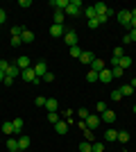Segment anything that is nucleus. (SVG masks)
Segmentation results:
<instances>
[{
    "instance_id": "nucleus-1",
    "label": "nucleus",
    "mask_w": 136,
    "mask_h": 152,
    "mask_svg": "<svg viewBox=\"0 0 136 152\" xmlns=\"http://www.w3.org/2000/svg\"><path fill=\"white\" fill-rule=\"evenodd\" d=\"M116 18H118V23L125 27V30L129 32V23H132V14H129V9H123V12H116Z\"/></svg>"
},
{
    "instance_id": "nucleus-2",
    "label": "nucleus",
    "mask_w": 136,
    "mask_h": 152,
    "mask_svg": "<svg viewBox=\"0 0 136 152\" xmlns=\"http://www.w3.org/2000/svg\"><path fill=\"white\" fill-rule=\"evenodd\" d=\"M66 14H68V16H79V14H82V2H79V0H68Z\"/></svg>"
},
{
    "instance_id": "nucleus-3",
    "label": "nucleus",
    "mask_w": 136,
    "mask_h": 152,
    "mask_svg": "<svg viewBox=\"0 0 136 152\" xmlns=\"http://www.w3.org/2000/svg\"><path fill=\"white\" fill-rule=\"evenodd\" d=\"M20 77L25 80V82H32V84H39L41 80L36 77V73H34V68H25V70H20Z\"/></svg>"
},
{
    "instance_id": "nucleus-4",
    "label": "nucleus",
    "mask_w": 136,
    "mask_h": 152,
    "mask_svg": "<svg viewBox=\"0 0 136 152\" xmlns=\"http://www.w3.org/2000/svg\"><path fill=\"white\" fill-rule=\"evenodd\" d=\"M97 82H104V84H111L113 82V75H111V68H104L97 73Z\"/></svg>"
},
{
    "instance_id": "nucleus-5",
    "label": "nucleus",
    "mask_w": 136,
    "mask_h": 152,
    "mask_svg": "<svg viewBox=\"0 0 136 152\" xmlns=\"http://www.w3.org/2000/svg\"><path fill=\"white\" fill-rule=\"evenodd\" d=\"M100 123H102V121H100V116H93V114H91L89 118H86V129H91V132H95L97 127H100Z\"/></svg>"
},
{
    "instance_id": "nucleus-6",
    "label": "nucleus",
    "mask_w": 136,
    "mask_h": 152,
    "mask_svg": "<svg viewBox=\"0 0 136 152\" xmlns=\"http://www.w3.org/2000/svg\"><path fill=\"white\" fill-rule=\"evenodd\" d=\"M32 68H34V73H36V77H39V80H43V75L48 73V64H45V61H36Z\"/></svg>"
},
{
    "instance_id": "nucleus-7",
    "label": "nucleus",
    "mask_w": 136,
    "mask_h": 152,
    "mask_svg": "<svg viewBox=\"0 0 136 152\" xmlns=\"http://www.w3.org/2000/svg\"><path fill=\"white\" fill-rule=\"evenodd\" d=\"M64 41L68 43V48H73V45H77V32L75 30H68L64 34Z\"/></svg>"
},
{
    "instance_id": "nucleus-8",
    "label": "nucleus",
    "mask_w": 136,
    "mask_h": 152,
    "mask_svg": "<svg viewBox=\"0 0 136 152\" xmlns=\"http://www.w3.org/2000/svg\"><path fill=\"white\" fill-rule=\"evenodd\" d=\"M14 64H16V66H18L20 70H25V68H32V59H30V57H25V55H20V57L16 59Z\"/></svg>"
},
{
    "instance_id": "nucleus-9",
    "label": "nucleus",
    "mask_w": 136,
    "mask_h": 152,
    "mask_svg": "<svg viewBox=\"0 0 136 152\" xmlns=\"http://www.w3.org/2000/svg\"><path fill=\"white\" fill-rule=\"evenodd\" d=\"M66 34V27L64 25H50V37L59 39V37H64Z\"/></svg>"
},
{
    "instance_id": "nucleus-10",
    "label": "nucleus",
    "mask_w": 136,
    "mask_h": 152,
    "mask_svg": "<svg viewBox=\"0 0 136 152\" xmlns=\"http://www.w3.org/2000/svg\"><path fill=\"white\" fill-rule=\"evenodd\" d=\"M50 7H55V12H66L68 0H50Z\"/></svg>"
},
{
    "instance_id": "nucleus-11",
    "label": "nucleus",
    "mask_w": 136,
    "mask_h": 152,
    "mask_svg": "<svg viewBox=\"0 0 136 152\" xmlns=\"http://www.w3.org/2000/svg\"><path fill=\"white\" fill-rule=\"evenodd\" d=\"M100 121H104V123H113L116 121V111H113V109H107V111H104V114H100Z\"/></svg>"
},
{
    "instance_id": "nucleus-12",
    "label": "nucleus",
    "mask_w": 136,
    "mask_h": 152,
    "mask_svg": "<svg viewBox=\"0 0 136 152\" xmlns=\"http://www.w3.org/2000/svg\"><path fill=\"white\" fill-rule=\"evenodd\" d=\"M93 59H95V55H93V52H89V50H84V52H82V57H79V61L84 64V66H91V64H93Z\"/></svg>"
},
{
    "instance_id": "nucleus-13",
    "label": "nucleus",
    "mask_w": 136,
    "mask_h": 152,
    "mask_svg": "<svg viewBox=\"0 0 136 152\" xmlns=\"http://www.w3.org/2000/svg\"><path fill=\"white\" fill-rule=\"evenodd\" d=\"M45 109H48V111H59L57 98H45Z\"/></svg>"
},
{
    "instance_id": "nucleus-14",
    "label": "nucleus",
    "mask_w": 136,
    "mask_h": 152,
    "mask_svg": "<svg viewBox=\"0 0 136 152\" xmlns=\"http://www.w3.org/2000/svg\"><path fill=\"white\" fill-rule=\"evenodd\" d=\"M107 68V61H102V59H93V64H91V70H95V73H100V70Z\"/></svg>"
},
{
    "instance_id": "nucleus-15",
    "label": "nucleus",
    "mask_w": 136,
    "mask_h": 152,
    "mask_svg": "<svg viewBox=\"0 0 136 152\" xmlns=\"http://www.w3.org/2000/svg\"><path fill=\"white\" fill-rule=\"evenodd\" d=\"M18 75H20V68L16 64H9V68L5 70V77H18Z\"/></svg>"
},
{
    "instance_id": "nucleus-16",
    "label": "nucleus",
    "mask_w": 136,
    "mask_h": 152,
    "mask_svg": "<svg viewBox=\"0 0 136 152\" xmlns=\"http://www.w3.org/2000/svg\"><path fill=\"white\" fill-rule=\"evenodd\" d=\"M93 9H95V16H107V9H109V7L104 5V2H95Z\"/></svg>"
},
{
    "instance_id": "nucleus-17",
    "label": "nucleus",
    "mask_w": 136,
    "mask_h": 152,
    "mask_svg": "<svg viewBox=\"0 0 136 152\" xmlns=\"http://www.w3.org/2000/svg\"><path fill=\"white\" fill-rule=\"evenodd\" d=\"M104 141H107V143L118 141V129H107V132H104Z\"/></svg>"
},
{
    "instance_id": "nucleus-18",
    "label": "nucleus",
    "mask_w": 136,
    "mask_h": 152,
    "mask_svg": "<svg viewBox=\"0 0 136 152\" xmlns=\"http://www.w3.org/2000/svg\"><path fill=\"white\" fill-rule=\"evenodd\" d=\"M18 148H20V152H25L27 148H30V136H27V134H20V139H18Z\"/></svg>"
},
{
    "instance_id": "nucleus-19",
    "label": "nucleus",
    "mask_w": 136,
    "mask_h": 152,
    "mask_svg": "<svg viewBox=\"0 0 136 152\" xmlns=\"http://www.w3.org/2000/svg\"><path fill=\"white\" fill-rule=\"evenodd\" d=\"M68 125H71V123H66V121H59L57 125H55V132H57V134H66V132H68Z\"/></svg>"
},
{
    "instance_id": "nucleus-20",
    "label": "nucleus",
    "mask_w": 136,
    "mask_h": 152,
    "mask_svg": "<svg viewBox=\"0 0 136 152\" xmlns=\"http://www.w3.org/2000/svg\"><path fill=\"white\" fill-rule=\"evenodd\" d=\"M7 150H9V152H20L18 139H9V141H7Z\"/></svg>"
},
{
    "instance_id": "nucleus-21",
    "label": "nucleus",
    "mask_w": 136,
    "mask_h": 152,
    "mask_svg": "<svg viewBox=\"0 0 136 152\" xmlns=\"http://www.w3.org/2000/svg\"><path fill=\"white\" fill-rule=\"evenodd\" d=\"M14 134H20L23 132V125H25V123H23V118H14Z\"/></svg>"
},
{
    "instance_id": "nucleus-22",
    "label": "nucleus",
    "mask_w": 136,
    "mask_h": 152,
    "mask_svg": "<svg viewBox=\"0 0 136 152\" xmlns=\"http://www.w3.org/2000/svg\"><path fill=\"white\" fill-rule=\"evenodd\" d=\"M118 66H120V68H129L132 66V57H127V55H123V57H120V61H118Z\"/></svg>"
},
{
    "instance_id": "nucleus-23",
    "label": "nucleus",
    "mask_w": 136,
    "mask_h": 152,
    "mask_svg": "<svg viewBox=\"0 0 136 152\" xmlns=\"http://www.w3.org/2000/svg\"><path fill=\"white\" fill-rule=\"evenodd\" d=\"M20 39H23V43H32L34 41V34L30 30H23V34H20Z\"/></svg>"
},
{
    "instance_id": "nucleus-24",
    "label": "nucleus",
    "mask_w": 136,
    "mask_h": 152,
    "mask_svg": "<svg viewBox=\"0 0 136 152\" xmlns=\"http://www.w3.org/2000/svg\"><path fill=\"white\" fill-rule=\"evenodd\" d=\"M48 121H50L52 125H57V123L61 121V116H59V111H48Z\"/></svg>"
},
{
    "instance_id": "nucleus-25",
    "label": "nucleus",
    "mask_w": 136,
    "mask_h": 152,
    "mask_svg": "<svg viewBox=\"0 0 136 152\" xmlns=\"http://www.w3.org/2000/svg\"><path fill=\"white\" fill-rule=\"evenodd\" d=\"M66 20V12H55V25H64Z\"/></svg>"
},
{
    "instance_id": "nucleus-26",
    "label": "nucleus",
    "mask_w": 136,
    "mask_h": 152,
    "mask_svg": "<svg viewBox=\"0 0 136 152\" xmlns=\"http://www.w3.org/2000/svg\"><path fill=\"white\" fill-rule=\"evenodd\" d=\"M82 52H84V50H82L79 43H77V45H73V48H71V57L73 59H79V57H82Z\"/></svg>"
},
{
    "instance_id": "nucleus-27",
    "label": "nucleus",
    "mask_w": 136,
    "mask_h": 152,
    "mask_svg": "<svg viewBox=\"0 0 136 152\" xmlns=\"http://www.w3.org/2000/svg\"><path fill=\"white\" fill-rule=\"evenodd\" d=\"M79 152H93V143H89V141H82V143H79Z\"/></svg>"
},
{
    "instance_id": "nucleus-28",
    "label": "nucleus",
    "mask_w": 136,
    "mask_h": 152,
    "mask_svg": "<svg viewBox=\"0 0 136 152\" xmlns=\"http://www.w3.org/2000/svg\"><path fill=\"white\" fill-rule=\"evenodd\" d=\"M109 98H111L113 102H120V100H123V93H120V89H113V91H111V95H109Z\"/></svg>"
},
{
    "instance_id": "nucleus-29",
    "label": "nucleus",
    "mask_w": 136,
    "mask_h": 152,
    "mask_svg": "<svg viewBox=\"0 0 136 152\" xmlns=\"http://www.w3.org/2000/svg\"><path fill=\"white\" fill-rule=\"evenodd\" d=\"M120 93H123V95H125V98H129V95H132V93H134V89H132L129 84H123V86H120Z\"/></svg>"
},
{
    "instance_id": "nucleus-30",
    "label": "nucleus",
    "mask_w": 136,
    "mask_h": 152,
    "mask_svg": "<svg viewBox=\"0 0 136 152\" xmlns=\"http://www.w3.org/2000/svg\"><path fill=\"white\" fill-rule=\"evenodd\" d=\"M127 141H129V134L125 132V129H120L118 132V143H127Z\"/></svg>"
},
{
    "instance_id": "nucleus-31",
    "label": "nucleus",
    "mask_w": 136,
    "mask_h": 152,
    "mask_svg": "<svg viewBox=\"0 0 136 152\" xmlns=\"http://www.w3.org/2000/svg\"><path fill=\"white\" fill-rule=\"evenodd\" d=\"M23 30H25L23 25H12V37H20V34H23Z\"/></svg>"
},
{
    "instance_id": "nucleus-32",
    "label": "nucleus",
    "mask_w": 136,
    "mask_h": 152,
    "mask_svg": "<svg viewBox=\"0 0 136 152\" xmlns=\"http://www.w3.org/2000/svg\"><path fill=\"white\" fill-rule=\"evenodd\" d=\"M2 132L5 134H14V123H9V121L2 123Z\"/></svg>"
},
{
    "instance_id": "nucleus-33",
    "label": "nucleus",
    "mask_w": 136,
    "mask_h": 152,
    "mask_svg": "<svg viewBox=\"0 0 136 152\" xmlns=\"http://www.w3.org/2000/svg\"><path fill=\"white\" fill-rule=\"evenodd\" d=\"M86 82H97V73H95V70L89 68V73H86Z\"/></svg>"
},
{
    "instance_id": "nucleus-34",
    "label": "nucleus",
    "mask_w": 136,
    "mask_h": 152,
    "mask_svg": "<svg viewBox=\"0 0 136 152\" xmlns=\"http://www.w3.org/2000/svg\"><path fill=\"white\" fill-rule=\"evenodd\" d=\"M111 75H113V80H118V77H123V68H120V66H116V68H111Z\"/></svg>"
},
{
    "instance_id": "nucleus-35",
    "label": "nucleus",
    "mask_w": 136,
    "mask_h": 152,
    "mask_svg": "<svg viewBox=\"0 0 136 152\" xmlns=\"http://www.w3.org/2000/svg\"><path fill=\"white\" fill-rule=\"evenodd\" d=\"M86 27H91V30L100 27V23H97V16H95V18H91V20H86Z\"/></svg>"
},
{
    "instance_id": "nucleus-36",
    "label": "nucleus",
    "mask_w": 136,
    "mask_h": 152,
    "mask_svg": "<svg viewBox=\"0 0 136 152\" xmlns=\"http://www.w3.org/2000/svg\"><path fill=\"white\" fill-rule=\"evenodd\" d=\"M34 102H36V107H45V95H36Z\"/></svg>"
},
{
    "instance_id": "nucleus-37",
    "label": "nucleus",
    "mask_w": 136,
    "mask_h": 152,
    "mask_svg": "<svg viewBox=\"0 0 136 152\" xmlns=\"http://www.w3.org/2000/svg\"><path fill=\"white\" fill-rule=\"evenodd\" d=\"M91 18H95V9H93V7H86V20H91Z\"/></svg>"
},
{
    "instance_id": "nucleus-38",
    "label": "nucleus",
    "mask_w": 136,
    "mask_h": 152,
    "mask_svg": "<svg viewBox=\"0 0 136 152\" xmlns=\"http://www.w3.org/2000/svg\"><path fill=\"white\" fill-rule=\"evenodd\" d=\"M95 109H97V114H104V111H107V104H104V102L100 100V102L95 104Z\"/></svg>"
},
{
    "instance_id": "nucleus-39",
    "label": "nucleus",
    "mask_w": 136,
    "mask_h": 152,
    "mask_svg": "<svg viewBox=\"0 0 136 152\" xmlns=\"http://www.w3.org/2000/svg\"><path fill=\"white\" fill-rule=\"evenodd\" d=\"M77 116H79V118H82V121H86V118H89V109H79V111H77Z\"/></svg>"
},
{
    "instance_id": "nucleus-40",
    "label": "nucleus",
    "mask_w": 136,
    "mask_h": 152,
    "mask_svg": "<svg viewBox=\"0 0 136 152\" xmlns=\"http://www.w3.org/2000/svg\"><path fill=\"white\" fill-rule=\"evenodd\" d=\"M12 45L16 48V45H23V39L20 37H12Z\"/></svg>"
},
{
    "instance_id": "nucleus-41",
    "label": "nucleus",
    "mask_w": 136,
    "mask_h": 152,
    "mask_svg": "<svg viewBox=\"0 0 136 152\" xmlns=\"http://www.w3.org/2000/svg\"><path fill=\"white\" fill-rule=\"evenodd\" d=\"M93 152H104V143H93Z\"/></svg>"
},
{
    "instance_id": "nucleus-42",
    "label": "nucleus",
    "mask_w": 136,
    "mask_h": 152,
    "mask_svg": "<svg viewBox=\"0 0 136 152\" xmlns=\"http://www.w3.org/2000/svg\"><path fill=\"white\" fill-rule=\"evenodd\" d=\"M5 20H7V12L0 7V27H2V23H5Z\"/></svg>"
},
{
    "instance_id": "nucleus-43",
    "label": "nucleus",
    "mask_w": 136,
    "mask_h": 152,
    "mask_svg": "<svg viewBox=\"0 0 136 152\" xmlns=\"http://www.w3.org/2000/svg\"><path fill=\"white\" fill-rule=\"evenodd\" d=\"M9 64H12V61H7V59H0V70H7V68H9Z\"/></svg>"
},
{
    "instance_id": "nucleus-44",
    "label": "nucleus",
    "mask_w": 136,
    "mask_h": 152,
    "mask_svg": "<svg viewBox=\"0 0 136 152\" xmlns=\"http://www.w3.org/2000/svg\"><path fill=\"white\" fill-rule=\"evenodd\" d=\"M84 134H86V141L93 143V132H91V129H84Z\"/></svg>"
},
{
    "instance_id": "nucleus-45",
    "label": "nucleus",
    "mask_w": 136,
    "mask_h": 152,
    "mask_svg": "<svg viewBox=\"0 0 136 152\" xmlns=\"http://www.w3.org/2000/svg\"><path fill=\"white\" fill-rule=\"evenodd\" d=\"M43 80H45V82H52V80H55V75H52L50 70H48V73H45V75H43Z\"/></svg>"
},
{
    "instance_id": "nucleus-46",
    "label": "nucleus",
    "mask_w": 136,
    "mask_h": 152,
    "mask_svg": "<svg viewBox=\"0 0 136 152\" xmlns=\"http://www.w3.org/2000/svg\"><path fill=\"white\" fill-rule=\"evenodd\" d=\"M2 84H5V86H12V84H14V77H5V82H2Z\"/></svg>"
},
{
    "instance_id": "nucleus-47",
    "label": "nucleus",
    "mask_w": 136,
    "mask_h": 152,
    "mask_svg": "<svg viewBox=\"0 0 136 152\" xmlns=\"http://www.w3.org/2000/svg\"><path fill=\"white\" fill-rule=\"evenodd\" d=\"M113 57H123V48H116V50H113Z\"/></svg>"
},
{
    "instance_id": "nucleus-48",
    "label": "nucleus",
    "mask_w": 136,
    "mask_h": 152,
    "mask_svg": "<svg viewBox=\"0 0 136 152\" xmlns=\"http://www.w3.org/2000/svg\"><path fill=\"white\" fill-rule=\"evenodd\" d=\"M18 5H20V7H32V2H30V0H20Z\"/></svg>"
},
{
    "instance_id": "nucleus-49",
    "label": "nucleus",
    "mask_w": 136,
    "mask_h": 152,
    "mask_svg": "<svg viewBox=\"0 0 136 152\" xmlns=\"http://www.w3.org/2000/svg\"><path fill=\"white\" fill-rule=\"evenodd\" d=\"M107 20H109V18H107V16H97V23H100V25H104Z\"/></svg>"
},
{
    "instance_id": "nucleus-50",
    "label": "nucleus",
    "mask_w": 136,
    "mask_h": 152,
    "mask_svg": "<svg viewBox=\"0 0 136 152\" xmlns=\"http://www.w3.org/2000/svg\"><path fill=\"white\" fill-rule=\"evenodd\" d=\"M123 43H134V41H132L129 34H125V37H123Z\"/></svg>"
},
{
    "instance_id": "nucleus-51",
    "label": "nucleus",
    "mask_w": 136,
    "mask_h": 152,
    "mask_svg": "<svg viewBox=\"0 0 136 152\" xmlns=\"http://www.w3.org/2000/svg\"><path fill=\"white\" fill-rule=\"evenodd\" d=\"M127 34H129V37H132V41H136V30H132V32H127Z\"/></svg>"
},
{
    "instance_id": "nucleus-52",
    "label": "nucleus",
    "mask_w": 136,
    "mask_h": 152,
    "mask_svg": "<svg viewBox=\"0 0 136 152\" xmlns=\"http://www.w3.org/2000/svg\"><path fill=\"white\" fill-rule=\"evenodd\" d=\"M129 86H132V89L136 91V77H134V80H132V82H129Z\"/></svg>"
},
{
    "instance_id": "nucleus-53",
    "label": "nucleus",
    "mask_w": 136,
    "mask_h": 152,
    "mask_svg": "<svg viewBox=\"0 0 136 152\" xmlns=\"http://www.w3.org/2000/svg\"><path fill=\"white\" fill-rule=\"evenodd\" d=\"M0 82H5V70H0Z\"/></svg>"
},
{
    "instance_id": "nucleus-54",
    "label": "nucleus",
    "mask_w": 136,
    "mask_h": 152,
    "mask_svg": "<svg viewBox=\"0 0 136 152\" xmlns=\"http://www.w3.org/2000/svg\"><path fill=\"white\" fill-rule=\"evenodd\" d=\"M129 14H132V18H136V9H132V12H129Z\"/></svg>"
},
{
    "instance_id": "nucleus-55",
    "label": "nucleus",
    "mask_w": 136,
    "mask_h": 152,
    "mask_svg": "<svg viewBox=\"0 0 136 152\" xmlns=\"http://www.w3.org/2000/svg\"><path fill=\"white\" fill-rule=\"evenodd\" d=\"M134 114H136V104H134Z\"/></svg>"
},
{
    "instance_id": "nucleus-56",
    "label": "nucleus",
    "mask_w": 136,
    "mask_h": 152,
    "mask_svg": "<svg viewBox=\"0 0 136 152\" xmlns=\"http://www.w3.org/2000/svg\"><path fill=\"white\" fill-rule=\"evenodd\" d=\"M0 30H2V27H0Z\"/></svg>"
}]
</instances>
